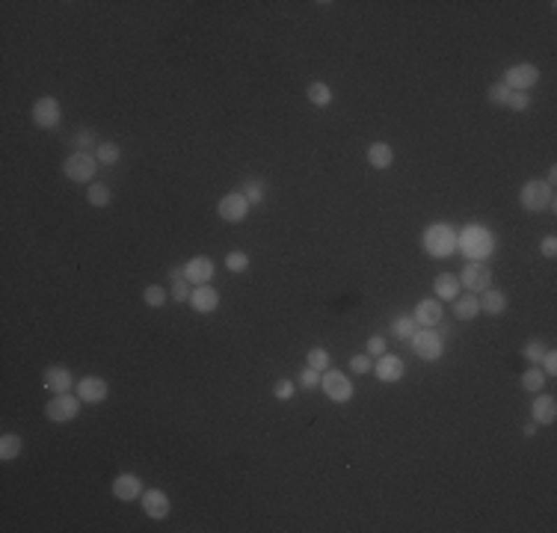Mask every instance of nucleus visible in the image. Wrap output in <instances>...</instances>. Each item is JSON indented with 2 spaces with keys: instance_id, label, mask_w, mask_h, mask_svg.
I'll return each mask as SVG.
<instances>
[{
  "instance_id": "obj_1",
  "label": "nucleus",
  "mask_w": 557,
  "mask_h": 533,
  "mask_svg": "<svg viewBox=\"0 0 557 533\" xmlns=\"http://www.w3.org/2000/svg\"><path fill=\"white\" fill-rule=\"evenodd\" d=\"M456 249H463L468 258H475V261H480V258H486L492 249H495V238L480 228V226H468L460 238H456Z\"/></svg>"
},
{
  "instance_id": "obj_2",
  "label": "nucleus",
  "mask_w": 557,
  "mask_h": 533,
  "mask_svg": "<svg viewBox=\"0 0 557 533\" xmlns=\"http://www.w3.org/2000/svg\"><path fill=\"white\" fill-rule=\"evenodd\" d=\"M519 202H522L525 210H530V214H542V210H554V190L549 187L546 181H528L522 193H519Z\"/></svg>"
},
{
  "instance_id": "obj_3",
  "label": "nucleus",
  "mask_w": 557,
  "mask_h": 533,
  "mask_svg": "<svg viewBox=\"0 0 557 533\" xmlns=\"http://www.w3.org/2000/svg\"><path fill=\"white\" fill-rule=\"evenodd\" d=\"M424 249L427 255L433 258H448L456 252V231L451 226H444V222H439V226H430L424 231Z\"/></svg>"
},
{
  "instance_id": "obj_4",
  "label": "nucleus",
  "mask_w": 557,
  "mask_h": 533,
  "mask_svg": "<svg viewBox=\"0 0 557 533\" xmlns=\"http://www.w3.org/2000/svg\"><path fill=\"white\" fill-rule=\"evenodd\" d=\"M98 166H101V163L95 160V154H89V152H71L66 157V163H63V172H66V178L74 181V184H89L95 178Z\"/></svg>"
},
{
  "instance_id": "obj_5",
  "label": "nucleus",
  "mask_w": 557,
  "mask_h": 533,
  "mask_svg": "<svg viewBox=\"0 0 557 533\" xmlns=\"http://www.w3.org/2000/svg\"><path fill=\"white\" fill-rule=\"evenodd\" d=\"M80 403L83 400L78 397V394H71V391L54 394V397L45 403V418L54 421V424H66V421H74L80 415Z\"/></svg>"
},
{
  "instance_id": "obj_6",
  "label": "nucleus",
  "mask_w": 557,
  "mask_h": 533,
  "mask_svg": "<svg viewBox=\"0 0 557 533\" xmlns=\"http://www.w3.org/2000/svg\"><path fill=\"white\" fill-rule=\"evenodd\" d=\"M410 346L418 358H424V362H436V358H442V353H444L442 335L433 332V329H418L410 338Z\"/></svg>"
},
{
  "instance_id": "obj_7",
  "label": "nucleus",
  "mask_w": 557,
  "mask_h": 533,
  "mask_svg": "<svg viewBox=\"0 0 557 533\" xmlns=\"http://www.w3.org/2000/svg\"><path fill=\"white\" fill-rule=\"evenodd\" d=\"M320 388H324L326 397L335 400V403H347V400H353V394H356L347 374H341V370H324V374H320Z\"/></svg>"
},
{
  "instance_id": "obj_8",
  "label": "nucleus",
  "mask_w": 557,
  "mask_h": 533,
  "mask_svg": "<svg viewBox=\"0 0 557 533\" xmlns=\"http://www.w3.org/2000/svg\"><path fill=\"white\" fill-rule=\"evenodd\" d=\"M33 122H36V125H39L42 131H54L59 122H63V107H59L57 98L42 95L39 101L33 104Z\"/></svg>"
},
{
  "instance_id": "obj_9",
  "label": "nucleus",
  "mask_w": 557,
  "mask_h": 533,
  "mask_svg": "<svg viewBox=\"0 0 557 533\" xmlns=\"http://www.w3.org/2000/svg\"><path fill=\"white\" fill-rule=\"evenodd\" d=\"M501 83H507L513 92H525V89H530V86L540 83V68H537L534 63L510 66V68L504 71V80H501Z\"/></svg>"
},
{
  "instance_id": "obj_10",
  "label": "nucleus",
  "mask_w": 557,
  "mask_h": 533,
  "mask_svg": "<svg viewBox=\"0 0 557 533\" xmlns=\"http://www.w3.org/2000/svg\"><path fill=\"white\" fill-rule=\"evenodd\" d=\"M460 284H463V291H468V293L486 291L489 284H492V272H489V267H484L480 261H468L463 267V272H460Z\"/></svg>"
},
{
  "instance_id": "obj_11",
  "label": "nucleus",
  "mask_w": 557,
  "mask_h": 533,
  "mask_svg": "<svg viewBox=\"0 0 557 533\" xmlns=\"http://www.w3.org/2000/svg\"><path fill=\"white\" fill-rule=\"evenodd\" d=\"M217 214L226 219V222H243L246 214H249V202H246V196L238 190V193H226L217 205Z\"/></svg>"
},
{
  "instance_id": "obj_12",
  "label": "nucleus",
  "mask_w": 557,
  "mask_h": 533,
  "mask_svg": "<svg viewBox=\"0 0 557 533\" xmlns=\"http://www.w3.org/2000/svg\"><path fill=\"white\" fill-rule=\"evenodd\" d=\"M74 391H78V397L83 403H104L107 394H110V386L101 377H83L78 386H74Z\"/></svg>"
},
{
  "instance_id": "obj_13",
  "label": "nucleus",
  "mask_w": 557,
  "mask_h": 533,
  "mask_svg": "<svg viewBox=\"0 0 557 533\" xmlns=\"http://www.w3.org/2000/svg\"><path fill=\"white\" fill-rule=\"evenodd\" d=\"M140 504H143L145 516H148V518H157V522H160V518H166L169 510H172L169 495L160 492V489H145V492L140 495Z\"/></svg>"
},
{
  "instance_id": "obj_14",
  "label": "nucleus",
  "mask_w": 557,
  "mask_h": 533,
  "mask_svg": "<svg viewBox=\"0 0 557 533\" xmlns=\"http://www.w3.org/2000/svg\"><path fill=\"white\" fill-rule=\"evenodd\" d=\"M184 279L190 284H210V279H214V261L208 255H193L184 264Z\"/></svg>"
},
{
  "instance_id": "obj_15",
  "label": "nucleus",
  "mask_w": 557,
  "mask_h": 533,
  "mask_svg": "<svg viewBox=\"0 0 557 533\" xmlns=\"http://www.w3.org/2000/svg\"><path fill=\"white\" fill-rule=\"evenodd\" d=\"M442 314H444V308H442V300H436V296H430V300H421V302L415 305V312H412V317L418 320L421 329L439 326V323H442Z\"/></svg>"
},
{
  "instance_id": "obj_16",
  "label": "nucleus",
  "mask_w": 557,
  "mask_h": 533,
  "mask_svg": "<svg viewBox=\"0 0 557 533\" xmlns=\"http://www.w3.org/2000/svg\"><path fill=\"white\" fill-rule=\"evenodd\" d=\"M190 305H193L199 314H214L217 308H219V291H214L210 284H193Z\"/></svg>"
},
{
  "instance_id": "obj_17",
  "label": "nucleus",
  "mask_w": 557,
  "mask_h": 533,
  "mask_svg": "<svg viewBox=\"0 0 557 533\" xmlns=\"http://www.w3.org/2000/svg\"><path fill=\"white\" fill-rule=\"evenodd\" d=\"M42 388H48L51 394H66L74 388V379H71V370L68 367H48L42 374Z\"/></svg>"
},
{
  "instance_id": "obj_18",
  "label": "nucleus",
  "mask_w": 557,
  "mask_h": 533,
  "mask_svg": "<svg viewBox=\"0 0 557 533\" xmlns=\"http://www.w3.org/2000/svg\"><path fill=\"white\" fill-rule=\"evenodd\" d=\"M530 415H534V424L537 427H549V424H554L557 421V403H554V397L551 394H537L534 397V403H530Z\"/></svg>"
},
{
  "instance_id": "obj_19",
  "label": "nucleus",
  "mask_w": 557,
  "mask_h": 533,
  "mask_svg": "<svg viewBox=\"0 0 557 533\" xmlns=\"http://www.w3.org/2000/svg\"><path fill=\"white\" fill-rule=\"evenodd\" d=\"M143 492H145V489H143V480H140L137 474H119V477L113 480V498L125 501V504L137 501Z\"/></svg>"
},
{
  "instance_id": "obj_20",
  "label": "nucleus",
  "mask_w": 557,
  "mask_h": 533,
  "mask_svg": "<svg viewBox=\"0 0 557 533\" xmlns=\"http://www.w3.org/2000/svg\"><path fill=\"white\" fill-rule=\"evenodd\" d=\"M374 370H377V377H379L382 382H398V379H403V374H406V365H403V358L382 353L379 362H374Z\"/></svg>"
},
{
  "instance_id": "obj_21",
  "label": "nucleus",
  "mask_w": 557,
  "mask_h": 533,
  "mask_svg": "<svg viewBox=\"0 0 557 533\" xmlns=\"http://www.w3.org/2000/svg\"><path fill=\"white\" fill-rule=\"evenodd\" d=\"M477 302H480V312H484V314L498 317V314H504V308H507V296H504V291H498V288H492V284H489L486 291H480Z\"/></svg>"
},
{
  "instance_id": "obj_22",
  "label": "nucleus",
  "mask_w": 557,
  "mask_h": 533,
  "mask_svg": "<svg viewBox=\"0 0 557 533\" xmlns=\"http://www.w3.org/2000/svg\"><path fill=\"white\" fill-rule=\"evenodd\" d=\"M433 291H436V300H444V302H454L456 296H460L463 284H460V276H454V272H442L433 282Z\"/></svg>"
},
{
  "instance_id": "obj_23",
  "label": "nucleus",
  "mask_w": 557,
  "mask_h": 533,
  "mask_svg": "<svg viewBox=\"0 0 557 533\" xmlns=\"http://www.w3.org/2000/svg\"><path fill=\"white\" fill-rule=\"evenodd\" d=\"M368 163L374 169H389L394 163V148L389 143H370L368 145Z\"/></svg>"
},
{
  "instance_id": "obj_24",
  "label": "nucleus",
  "mask_w": 557,
  "mask_h": 533,
  "mask_svg": "<svg viewBox=\"0 0 557 533\" xmlns=\"http://www.w3.org/2000/svg\"><path fill=\"white\" fill-rule=\"evenodd\" d=\"M454 314L460 320H475L480 314V302H477V293H460L454 300Z\"/></svg>"
},
{
  "instance_id": "obj_25",
  "label": "nucleus",
  "mask_w": 557,
  "mask_h": 533,
  "mask_svg": "<svg viewBox=\"0 0 557 533\" xmlns=\"http://www.w3.org/2000/svg\"><path fill=\"white\" fill-rule=\"evenodd\" d=\"M21 451H24L21 436H15V432H3V436H0V460H3V462L18 460Z\"/></svg>"
},
{
  "instance_id": "obj_26",
  "label": "nucleus",
  "mask_w": 557,
  "mask_h": 533,
  "mask_svg": "<svg viewBox=\"0 0 557 533\" xmlns=\"http://www.w3.org/2000/svg\"><path fill=\"white\" fill-rule=\"evenodd\" d=\"M418 329H421V326H418V320H415L412 314H400V317L391 323V335H394L398 341H410Z\"/></svg>"
},
{
  "instance_id": "obj_27",
  "label": "nucleus",
  "mask_w": 557,
  "mask_h": 533,
  "mask_svg": "<svg viewBox=\"0 0 557 533\" xmlns=\"http://www.w3.org/2000/svg\"><path fill=\"white\" fill-rule=\"evenodd\" d=\"M86 202H89L92 207H107L110 202H113V190L107 187V184H89V193H86Z\"/></svg>"
},
{
  "instance_id": "obj_28",
  "label": "nucleus",
  "mask_w": 557,
  "mask_h": 533,
  "mask_svg": "<svg viewBox=\"0 0 557 533\" xmlns=\"http://www.w3.org/2000/svg\"><path fill=\"white\" fill-rule=\"evenodd\" d=\"M305 95H308V101H312L314 107H329V104H332V89H329L326 83H320V80L308 83Z\"/></svg>"
},
{
  "instance_id": "obj_29",
  "label": "nucleus",
  "mask_w": 557,
  "mask_h": 533,
  "mask_svg": "<svg viewBox=\"0 0 557 533\" xmlns=\"http://www.w3.org/2000/svg\"><path fill=\"white\" fill-rule=\"evenodd\" d=\"M542 386H546V374L540 370V365H530L525 374H522V388L530 391V394H540Z\"/></svg>"
},
{
  "instance_id": "obj_30",
  "label": "nucleus",
  "mask_w": 557,
  "mask_h": 533,
  "mask_svg": "<svg viewBox=\"0 0 557 533\" xmlns=\"http://www.w3.org/2000/svg\"><path fill=\"white\" fill-rule=\"evenodd\" d=\"M240 193L246 196V202H249V205H261V202H264L267 187H264V181H261V178H246V181H243V187H240Z\"/></svg>"
},
{
  "instance_id": "obj_31",
  "label": "nucleus",
  "mask_w": 557,
  "mask_h": 533,
  "mask_svg": "<svg viewBox=\"0 0 557 533\" xmlns=\"http://www.w3.org/2000/svg\"><path fill=\"white\" fill-rule=\"evenodd\" d=\"M119 157H122V148L116 145V143H98V148H95V160L101 166H113V163H119Z\"/></svg>"
},
{
  "instance_id": "obj_32",
  "label": "nucleus",
  "mask_w": 557,
  "mask_h": 533,
  "mask_svg": "<svg viewBox=\"0 0 557 533\" xmlns=\"http://www.w3.org/2000/svg\"><path fill=\"white\" fill-rule=\"evenodd\" d=\"M305 362H308V367H314V370H320V374H324V370H329V353L324 350V346H312V350H308V356H305Z\"/></svg>"
},
{
  "instance_id": "obj_33",
  "label": "nucleus",
  "mask_w": 557,
  "mask_h": 533,
  "mask_svg": "<svg viewBox=\"0 0 557 533\" xmlns=\"http://www.w3.org/2000/svg\"><path fill=\"white\" fill-rule=\"evenodd\" d=\"M143 300H145V305H148V308H164V302H166V291L160 288V284H148V288L143 291Z\"/></svg>"
},
{
  "instance_id": "obj_34",
  "label": "nucleus",
  "mask_w": 557,
  "mask_h": 533,
  "mask_svg": "<svg viewBox=\"0 0 557 533\" xmlns=\"http://www.w3.org/2000/svg\"><path fill=\"white\" fill-rule=\"evenodd\" d=\"M510 92L513 89L507 83H492L486 98H489V104H495V107H507V98H510Z\"/></svg>"
},
{
  "instance_id": "obj_35",
  "label": "nucleus",
  "mask_w": 557,
  "mask_h": 533,
  "mask_svg": "<svg viewBox=\"0 0 557 533\" xmlns=\"http://www.w3.org/2000/svg\"><path fill=\"white\" fill-rule=\"evenodd\" d=\"M542 353H546V344H542L540 338L528 341V344L522 346V356H525V362H530V365H537L540 358H542Z\"/></svg>"
},
{
  "instance_id": "obj_36",
  "label": "nucleus",
  "mask_w": 557,
  "mask_h": 533,
  "mask_svg": "<svg viewBox=\"0 0 557 533\" xmlns=\"http://www.w3.org/2000/svg\"><path fill=\"white\" fill-rule=\"evenodd\" d=\"M350 370H353V374H359V377H365V374L374 370V358H370L368 353H359V356L350 358Z\"/></svg>"
},
{
  "instance_id": "obj_37",
  "label": "nucleus",
  "mask_w": 557,
  "mask_h": 533,
  "mask_svg": "<svg viewBox=\"0 0 557 533\" xmlns=\"http://www.w3.org/2000/svg\"><path fill=\"white\" fill-rule=\"evenodd\" d=\"M190 293H193L190 282H187V279H181V282H172V293H169V300H172V302H190Z\"/></svg>"
},
{
  "instance_id": "obj_38",
  "label": "nucleus",
  "mask_w": 557,
  "mask_h": 533,
  "mask_svg": "<svg viewBox=\"0 0 557 533\" xmlns=\"http://www.w3.org/2000/svg\"><path fill=\"white\" fill-rule=\"evenodd\" d=\"M71 145L78 148V152H83V148H92L95 145V131H89V128H80L78 133L71 136ZM98 148V145H95Z\"/></svg>"
},
{
  "instance_id": "obj_39",
  "label": "nucleus",
  "mask_w": 557,
  "mask_h": 533,
  "mask_svg": "<svg viewBox=\"0 0 557 533\" xmlns=\"http://www.w3.org/2000/svg\"><path fill=\"white\" fill-rule=\"evenodd\" d=\"M226 267H229L231 272H243L246 267H249V255L234 249V252H229V255H226Z\"/></svg>"
},
{
  "instance_id": "obj_40",
  "label": "nucleus",
  "mask_w": 557,
  "mask_h": 533,
  "mask_svg": "<svg viewBox=\"0 0 557 533\" xmlns=\"http://www.w3.org/2000/svg\"><path fill=\"white\" fill-rule=\"evenodd\" d=\"M300 386L305 388V391H312V388H320V370H314V367H303L300 370Z\"/></svg>"
},
{
  "instance_id": "obj_41",
  "label": "nucleus",
  "mask_w": 557,
  "mask_h": 533,
  "mask_svg": "<svg viewBox=\"0 0 557 533\" xmlns=\"http://www.w3.org/2000/svg\"><path fill=\"white\" fill-rule=\"evenodd\" d=\"M507 107L516 110V113H525V110L530 107L528 92H510V98H507Z\"/></svg>"
},
{
  "instance_id": "obj_42",
  "label": "nucleus",
  "mask_w": 557,
  "mask_h": 533,
  "mask_svg": "<svg viewBox=\"0 0 557 533\" xmlns=\"http://www.w3.org/2000/svg\"><path fill=\"white\" fill-rule=\"evenodd\" d=\"M382 353H389V341L379 338V335H374V338H368V356L370 358H379Z\"/></svg>"
},
{
  "instance_id": "obj_43",
  "label": "nucleus",
  "mask_w": 557,
  "mask_h": 533,
  "mask_svg": "<svg viewBox=\"0 0 557 533\" xmlns=\"http://www.w3.org/2000/svg\"><path fill=\"white\" fill-rule=\"evenodd\" d=\"M294 391H296V386H294L291 379H279L276 386H273V394H276L279 400H291V397H294Z\"/></svg>"
},
{
  "instance_id": "obj_44",
  "label": "nucleus",
  "mask_w": 557,
  "mask_h": 533,
  "mask_svg": "<svg viewBox=\"0 0 557 533\" xmlns=\"http://www.w3.org/2000/svg\"><path fill=\"white\" fill-rule=\"evenodd\" d=\"M540 362H542V374H546V377H554V374H557V353H554V350H546V353H542Z\"/></svg>"
},
{
  "instance_id": "obj_45",
  "label": "nucleus",
  "mask_w": 557,
  "mask_h": 533,
  "mask_svg": "<svg viewBox=\"0 0 557 533\" xmlns=\"http://www.w3.org/2000/svg\"><path fill=\"white\" fill-rule=\"evenodd\" d=\"M540 249H542V255H546V258H554V255H557V238H554V234H549V238H542Z\"/></svg>"
},
{
  "instance_id": "obj_46",
  "label": "nucleus",
  "mask_w": 557,
  "mask_h": 533,
  "mask_svg": "<svg viewBox=\"0 0 557 533\" xmlns=\"http://www.w3.org/2000/svg\"><path fill=\"white\" fill-rule=\"evenodd\" d=\"M169 279H172V282H181V279H184V267H172V270H169Z\"/></svg>"
},
{
  "instance_id": "obj_47",
  "label": "nucleus",
  "mask_w": 557,
  "mask_h": 533,
  "mask_svg": "<svg viewBox=\"0 0 557 533\" xmlns=\"http://www.w3.org/2000/svg\"><path fill=\"white\" fill-rule=\"evenodd\" d=\"M522 432H525L528 439H530V436H537V424H534V421H530V424H525V430H522Z\"/></svg>"
}]
</instances>
